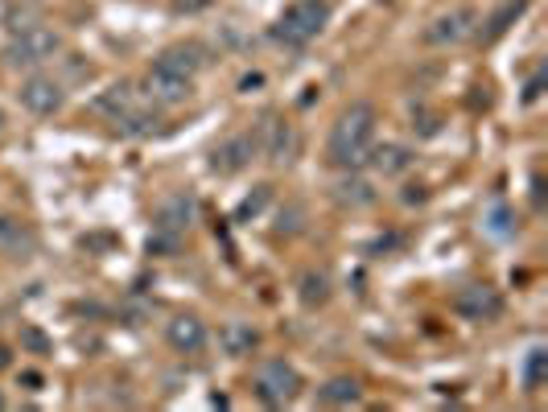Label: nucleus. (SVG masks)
<instances>
[{"label": "nucleus", "instance_id": "8", "mask_svg": "<svg viewBox=\"0 0 548 412\" xmlns=\"http://www.w3.org/2000/svg\"><path fill=\"white\" fill-rule=\"evenodd\" d=\"M17 99H21V108H29L33 116H54V112H62L66 91H62V83L50 79V75H29V79H21Z\"/></svg>", "mask_w": 548, "mask_h": 412}, {"label": "nucleus", "instance_id": "2", "mask_svg": "<svg viewBox=\"0 0 548 412\" xmlns=\"http://www.w3.org/2000/svg\"><path fill=\"white\" fill-rule=\"evenodd\" d=\"M330 0H293V5L277 17V25H272V42L281 46H310L314 38H322V29L330 25Z\"/></svg>", "mask_w": 548, "mask_h": 412}, {"label": "nucleus", "instance_id": "13", "mask_svg": "<svg viewBox=\"0 0 548 412\" xmlns=\"http://www.w3.org/2000/svg\"><path fill=\"white\" fill-rule=\"evenodd\" d=\"M413 149L408 145H371L367 153V165H375V174H384V178H400L413 169Z\"/></svg>", "mask_w": 548, "mask_h": 412}, {"label": "nucleus", "instance_id": "9", "mask_svg": "<svg viewBox=\"0 0 548 412\" xmlns=\"http://www.w3.org/2000/svg\"><path fill=\"white\" fill-rule=\"evenodd\" d=\"M0 256L5 260H29L38 256V231L21 215H0Z\"/></svg>", "mask_w": 548, "mask_h": 412}, {"label": "nucleus", "instance_id": "5", "mask_svg": "<svg viewBox=\"0 0 548 412\" xmlns=\"http://www.w3.org/2000/svg\"><path fill=\"white\" fill-rule=\"evenodd\" d=\"M474 29H478V13L470 5H454V9H445L437 13L429 25H425V42L429 46H462L474 38Z\"/></svg>", "mask_w": 548, "mask_h": 412}, {"label": "nucleus", "instance_id": "11", "mask_svg": "<svg viewBox=\"0 0 548 412\" xmlns=\"http://www.w3.org/2000/svg\"><path fill=\"white\" fill-rule=\"evenodd\" d=\"M256 153H260V132H235L215 149V169L219 174H239V169L256 161Z\"/></svg>", "mask_w": 548, "mask_h": 412}, {"label": "nucleus", "instance_id": "17", "mask_svg": "<svg viewBox=\"0 0 548 412\" xmlns=\"http://www.w3.org/2000/svg\"><path fill=\"white\" fill-rule=\"evenodd\" d=\"M318 400L330 404V408H351V404L363 400V392H359V384L351 380V375H334V380H326L318 388Z\"/></svg>", "mask_w": 548, "mask_h": 412}, {"label": "nucleus", "instance_id": "4", "mask_svg": "<svg viewBox=\"0 0 548 412\" xmlns=\"http://www.w3.org/2000/svg\"><path fill=\"white\" fill-rule=\"evenodd\" d=\"M58 50H62V38H58L54 29L29 25V29H21L17 38L5 46V62H9V66H42V62H50Z\"/></svg>", "mask_w": 548, "mask_h": 412}, {"label": "nucleus", "instance_id": "1", "mask_svg": "<svg viewBox=\"0 0 548 412\" xmlns=\"http://www.w3.org/2000/svg\"><path fill=\"white\" fill-rule=\"evenodd\" d=\"M375 128H380V112H375L367 99L347 103V108L338 112V120L330 124L326 161H330L334 169H347V174L363 169V165H367V153H371V145H375Z\"/></svg>", "mask_w": 548, "mask_h": 412}, {"label": "nucleus", "instance_id": "3", "mask_svg": "<svg viewBox=\"0 0 548 412\" xmlns=\"http://www.w3.org/2000/svg\"><path fill=\"white\" fill-rule=\"evenodd\" d=\"M252 388L260 396V404L268 408H285L301 396V371L289 359H264L252 375Z\"/></svg>", "mask_w": 548, "mask_h": 412}, {"label": "nucleus", "instance_id": "15", "mask_svg": "<svg viewBox=\"0 0 548 412\" xmlns=\"http://www.w3.org/2000/svg\"><path fill=\"white\" fill-rule=\"evenodd\" d=\"M219 342H223L227 355L244 359V355H252V351L260 347V330H256L252 322H227V326L219 330Z\"/></svg>", "mask_w": 548, "mask_h": 412}, {"label": "nucleus", "instance_id": "10", "mask_svg": "<svg viewBox=\"0 0 548 412\" xmlns=\"http://www.w3.org/2000/svg\"><path fill=\"white\" fill-rule=\"evenodd\" d=\"M207 322H202L198 314H178V318H169L165 322V342L174 347L178 355H198V351H207Z\"/></svg>", "mask_w": 548, "mask_h": 412}, {"label": "nucleus", "instance_id": "21", "mask_svg": "<svg viewBox=\"0 0 548 412\" xmlns=\"http://www.w3.org/2000/svg\"><path fill=\"white\" fill-rule=\"evenodd\" d=\"M544 371H548V351H544V347H532V351H528V363H524V392H540Z\"/></svg>", "mask_w": 548, "mask_h": 412}, {"label": "nucleus", "instance_id": "16", "mask_svg": "<svg viewBox=\"0 0 548 412\" xmlns=\"http://www.w3.org/2000/svg\"><path fill=\"white\" fill-rule=\"evenodd\" d=\"M297 289H301V305H305V309H318V305L330 301L334 281H330V272H326V268H305V272H301V281H297Z\"/></svg>", "mask_w": 548, "mask_h": 412}, {"label": "nucleus", "instance_id": "6", "mask_svg": "<svg viewBox=\"0 0 548 412\" xmlns=\"http://www.w3.org/2000/svg\"><path fill=\"white\" fill-rule=\"evenodd\" d=\"M454 314L466 322H495L503 318V293L495 285H466L454 293Z\"/></svg>", "mask_w": 548, "mask_h": 412}, {"label": "nucleus", "instance_id": "26", "mask_svg": "<svg viewBox=\"0 0 548 412\" xmlns=\"http://www.w3.org/2000/svg\"><path fill=\"white\" fill-rule=\"evenodd\" d=\"M0 408H5V396H0Z\"/></svg>", "mask_w": 548, "mask_h": 412}, {"label": "nucleus", "instance_id": "12", "mask_svg": "<svg viewBox=\"0 0 548 412\" xmlns=\"http://www.w3.org/2000/svg\"><path fill=\"white\" fill-rule=\"evenodd\" d=\"M260 153L268 157V165H289L293 157H297V128L289 124V120H268L264 124V132H260Z\"/></svg>", "mask_w": 548, "mask_h": 412}, {"label": "nucleus", "instance_id": "14", "mask_svg": "<svg viewBox=\"0 0 548 412\" xmlns=\"http://www.w3.org/2000/svg\"><path fill=\"white\" fill-rule=\"evenodd\" d=\"M157 66H169V71L194 79L202 66H207V50H202L198 42H178V46H169V50L157 54Z\"/></svg>", "mask_w": 548, "mask_h": 412}, {"label": "nucleus", "instance_id": "18", "mask_svg": "<svg viewBox=\"0 0 548 412\" xmlns=\"http://www.w3.org/2000/svg\"><path fill=\"white\" fill-rule=\"evenodd\" d=\"M524 9H528V0H507V5H499V9H495V17L487 21V33H483V38H487V42L503 38V33L511 29V21H516Z\"/></svg>", "mask_w": 548, "mask_h": 412}, {"label": "nucleus", "instance_id": "24", "mask_svg": "<svg viewBox=\"0 0 548 412\" xmlns=\"http://www.w3.org/2000/svg\"><path fill=\"white\" fill-rule=\"evenodd\" d=\"M25 342H29V347L38 351V355H46V351H50V342H46V338H42L38 330H25Z\"/></svg>", "mask_w": 548, "mask_h": 412}, {"label": "nucleus", "instance_id": "23", "mask_svg": "<svg viewBox=\"0 0 548 412\" xmlns=\"http://www.w3.org/2000/svg\"><path fill=\"white\" fill-rule=\"evenodd\" d=\"M264 198H268V186H260V194H256V198H248L244 206H239V219H248V215H256V211H260V202H264Z\"/></svg>", "mask_w": 548, "mask_h": 412}, {"label": "nucleus", "instance_id": "27", "mask_svg": "<svg viewBox=\"0 0 548 412\" xmlns=\"http://www.w3.org/2000/svg\"><path fill=\"white\" fill-rule=\"evenodd\" d=\"M0 124H5V116H0Z\"/></svg>", "mask_w": 548, "mask_h": 412}, {"label": "nucleus", "instance_id": "25", "mask_svg": "<svg viewBox=\"0 0 548 412\" xmlns=\"http://www.w3.org/2000/svg\"><path fill=\"white\" fill-rule=\"evenodd\" d=\"M5 367H13V355H9V347H0V371Z\"/></svg>", "mask_w": 548, "mask_h": 412}, {"label": "nucleus", "instance_id": "7", "mask_svg": "<svg viewBox=\"0 0 548 412\" xmlns=\"http://www.w3.org/2000/svg\"><path fill=\"white\" fill-rule=\"evenodd\" d=\"M194 91V79L190 75H178V71H169V66H149V75H145V95L157 103V108H178V103H186Z\"/></svg>", "mask_w": 548, "mask_h": 412}, {"label": "nucleus", "instance_id": "22", "mask_svg": "<svg viewBox=\"0 0 548 412\" xmlns=\"http://www.w3.org/2000/svg\"><path fill=\"white\" fill-rule=\"evenodd\" d=\"M219 0H174L178 13H202V9H215Z\"/></svg>", "mask_w": 548, "mask_h": 412}, {"label": "nucleus", "instance_id": "19", "mask_svg": "<svg viewBox=\"0 0 548 412\" xmlns=\"http://www.w3.org/2000/svg\"><path fill=\"white\" fill-rule=\"evenodd\" d=\"M95 108H99V112H108L112 120H120V116L132 108V87H128V83H116V87H108L104 95L95 99Z\"/></svg>", "mask_w": 548, "mask_h": 412}, {"label": "nucleus", "instance_id": "20", "mask_svg": "<svg viewBox=\"0 0 548 412\" xmlns=\"http://www.w3.org/2000/svg\"><path fill=\"white\" fill-rule=\"evenodd\" d=\"M342 206H371L375 202V190L363 182V178H347V182H338V194H334Z\"/></svg>", "mask_w": 548, "mask_h": 412}]
</instances>
